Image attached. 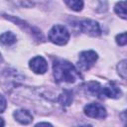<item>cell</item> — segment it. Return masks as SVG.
Masks as SVG:
<instances>
[{
    "mask_svg": "<svg viewBox=\"0 0 127 127\" xmlns=\"http://www.w3.org/2000/svg\"><path fill=\"white\" fill-rule=\"evenodd\" d=\"M54 76L58 82L72 83L79 77V72L74 65L64 60H57L53 64Z\"/></svg>",
    "mask_w": 127,
    "mask_h": 127,
    "instance_id": "1",
    "label": "cell"
},
{
    "mask_svg": "<svg viewBox=\"0 0 127 127\" xmlns=\"http://www.w3.org/2000/svg\"><path fill=\"white\" fill-rule=\"evenodd\" d=\"M69 39V33L65 27L55 25L49 32V40L56 45H65Z\"/></svg>",
    "mask_w": 127,
    "mask_h": 127,
    "instance_id": "2",
    "label": "cell"
},
{
    "mask_svg": "<svg viewBox=\"0 0 127 127\" xmlns=\"http://www.w3.org/2000/svg\"><path fill=\"white\" fill-rule=\"evenodd\" d=\"M96 60H97V54L94 51L81 52L78 57V66L82 70H87L93 65Z\"/></svg>",
    "mask_w": 127,
    "mask_h": 127,
    "instance_id": "3",
    "label": "cell"
},
{
    "mask_svg": "<svg viewBox=\"0 0 127 127\" xmlns=\"http://www.w3.org/2000/svg\"><path fill=\"white\" fill-rule=\"evenodd\" d=\"M84 113L91 118L102 119L106 116V110L99 103H89L84 107Z\"/></svg>",
    "mask_w": 127,
    "mask_h": 127,
    "instance_id": "4",
    "label": "cell"
},
{
    "mask_svg": "<svg viewBox=\"0 0 127 127\" xmlns=\"http://www.w3.org/2000/svg\"><path fill=\"white\" fill-rule=\"evenodd\" d=\"M79 27L83 33L92 37H97L101 33L99 24L93 20H83L80 22Z\"/></svg>",
    "mask_w": 127,
    "mask_h": 127,
    "instance_id": "5",
    "label": "cell"
},
{
    "mask_svg": "<svg viewBox=\"0 0 127 127\" xmlns=\"http://www.w3.org/2000/svg\"><path fill=\"white\" fill-rule=\"evenodd\" d=\"M30 67L35 73L43 74L48 69V64L43 57H35L30 61Z\"/></svg>",
    "mask_w": 127,
    "mask_h": 127,
    "instance_id": "6",
    "label": "cell"
},
{
    "mask_svg": "<svg viewBox=\"0 0 127 127\" xmlns=\"http://www.w3.org/2000/svg\"><path fill=\"white\" fill-rule=\"evenodd\" d=\"M84 89L89 94L97 96L98 98H104L102 86L98 82H96V81H89V82L85 83L84 84Z\"/></svg>",
    "mask_w": 127,
    "mask_h": 127,
    "instance_id": "7",
    "label": "cell"
},
{
    "mask_svg": "<svg viewBox=\"0 0 127 127\" xmlns=\"http://www.w3.org/2000/svg\"><path fill=\"white\" fill-rule=\"evenodd\" d=\"M102 90L103 95L110 98H119L121 96V90L117 85L114 84V82H109L102 87Z\"/></svg>",
    "mask_w": 127,
    "mask_h": 127,
    "instance_id": "8",
    "label": "cell"
},
{
    "mask_svg": "<svg viewBox=\"0 0 127 127\" xmlns=\"http://www.w3.org/2000/svg\"><path fill=\"white\" fill-rule=\"evenodd\" d=\"M14 118L21 124H29L33 121V116L32 114L25 109H19L14 111Z\"/></svg>",
    "mask_w": 127,
    "mask_h": 127,
    "instance_id": "9",
    "label": "cell"
},
{
    "mask_svg": "<svg viewBox=\"0 0 127 127\" xmlns=\"http://www.w3.org/2000/svg\"><path fill=\"white\" fill-rule=\"evenodd\" d=\"M0 42L5 46L13 45L16 42V36L12 32H6L0 36Z\"/></svg>",
    "mask_w": 127,
    "mask_h": 127,
    "instance_id": "10",
    "label": "cell"
},
{
    "mask_svg": "<svg viewBox=\"0 0 127 127\" xmlns=\"http://www.w3.org/2000/svg\"><path fill=\"white\" fill-rule=\"evenodd\" d=\"M114 10H115L117 15H119L123 19H126V2L122 1V2L117 3Z\"/></svg>",
    "mask_w": 127,
    "mask_h": 127,
    "instance_id": "11",
    "label": "cell"
},
{
    "mask_svg": "<svg viewBox=\"0 0 127 127\" xmlns=\"http://www.w3.org/2000/svg\"><path fill=\"white\" fill-rule=\"evenodd\" d=\"M71 100H72V96H71V92L68 91V90H64V93L60 96V102L66 106V105H69L71 103Z\"/></svg>",
    "mask_w": 127,
    "mask_h": 127,
    "instance_id": "12",
    "label": "cell"
},
{
    "mask_svg": "<svg viewBox=\"0 0 127 127\" xmlns=\"http://www.w3.org/2000/svg\"><path fill=\"white\" fill-rule=\"evenodd\" d=\"M65 3L70 9H72L74 11H80L83 7V2L78 1V0H71V1L69 0V1H65Z\"/></svg>",
    "mask_w": 127,
    "mask_h": 127,
    "instance_id": "13",
    "label": "cell"
},
{
    "mask_svg": "<svg viewBox=\"0 0 127 127\" xmlns=\"http://www.w3.org/2000/svg\"><path fill=\"white\" fill-rule=\"evenodd\" d=\"M117 70H118L119 75H120L123 79H125V78H126V60H123V61H121V62L118 64V65H117Z\"/></svg>",
    "mask_w": 127,
    "mask_h": 127,
    "instance_id": "14",
    "label": "cell"
},
{
    "mask_svg": "<svg viewBox=\"0 0 127 127\" xmlns=\"http://www.w3.org/2000/svg\"><path fill=\"white\" fill-rule=\"evenodd\" d=\"M116 42L119 46H125L127 43V39H126V33H121L119 35L116 36Z\"/></svg>",
    "mask_w": 127,
    "mask_h": 127,
    "instance_id": "15",
    "label": "cell"
},
{
    "mask_svg": "<svg viewBox=\"0 0 127 127\" xmlns=\"http://www.w3.org/2000/svg\"><path fill=\"white\" fill-rule=\"evenodd\" d=\"M7 107V102H6V99L3 95L0 94V113L4 112V110L6 109Z\"/></svg>",
    "mask_w": 127,
    "mask_h": 127,
    "instance_id": "16",
    "label": "cell"
},
{
    "mask_svg": "<svg viewBox=\"0 0 127 127\" xmlns=\"http://www.w3.org/2000/svg\"><path fill=\"white\" fill-rule=\"evenodd\" d=\"M35 127H53V126H52V124H50L48 122H41V123L36 124Z\"/></svg>",
    "mask_w": 127,
    "mask_h": 127,
    "instance_id": "17",
    "label": "cell"
},
{
    "mask_svg": "<svg viewBox=\"0 0 127 127\" xmlns=\"http://www.w3.org/2000/svg\"><path fill=\"white\" fill-rule=\"evenodd\" d=\"M4 124H5L4 119L2 117H0V127H4Z\"/></svg>",
    "mask_w": 127,
    "mask_h": 127,
    "instance_id": "18",
    "label": "cell"
},
{
    "mask_svg": "<svg viewBox=\"0 0 127 127\" xmlns=\"http://www.w3.org/2000/svg\"><path fill=\"white\" fill-rule=\"evenodd\" d=\"M79 127H91L90 125H84V126H79Z\"/></svg>",
    "mask_w": 127,
    "mask_h": 127,
    "instance_id": "19",
    "label": "cell"
},
{
    "mask_svg": "<svg viewBox=\"0 0 127 127\" xmlns=\"http://www.w3.org/2000/svg\"><path fill=\"white\" fill-rule=\"evenodd\" d=\"M2 62V57H1V55H0V63Z\"/></svg>",
    "mask_w": 127,
    "mask_h": 127,
    "instance_id": "20",
    "label": "cell"
}]
</instances>
